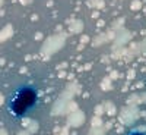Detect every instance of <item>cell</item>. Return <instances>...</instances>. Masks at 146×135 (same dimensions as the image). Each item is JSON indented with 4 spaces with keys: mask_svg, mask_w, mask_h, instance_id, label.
Here are the masks:
<instances>
[{
    "mask_svg": "<svg viewBox=\"0 0 146 135\" xmlns=\"http://www.w3.org/2000/svg\"><path fill=\"white\" fill-rule=\"evenodd\" d=\"M36 101H38V91L31 85H22L9 97L7 112L12 118L22 119L35 107Z\"/></svg>",
    "mask_w": 146,
    "mask_h": 135,
    "instance_id": "6da1fadb",
    "label": "cell"
},
{
    "mask_svg": "<svg viewBox=\"0 0 146 135\" xmlns=\"http://www.w3.org/2000/svg\"><path fill=\"white\" fill-rule=\"evenodd\" d=\"M127 135H145L143 132H139V131H131L130 134H127Z\"/></svg>",
    "mask_w": 146,
    "mask_h": 135,
    "instance_id": "7a4b0ae2",
    "label": "cell"
}]
</instances>
